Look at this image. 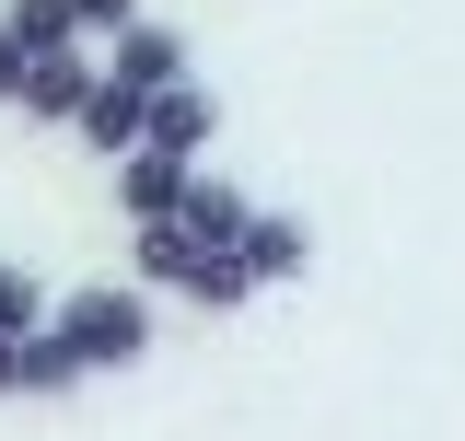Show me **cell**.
Returning a JSON list of instances; mask_svg holds the SVG:
<instances>
[{"instance_id":"cell-1","label":"cell","mask_w":465,"mask_h":441,"mask_svg":"<svg viewBox=\"0 0 465 441\" xmlns=\"http://www.w3.org/2000/svg\"><path fill=\"white\" fill-rule=\"evenodd\" d=\"M58 337H70V360L82 372H128L140 348H152V290H116V279H94V290H70L47 314Z\"/></svg>"},{"instance_id":"cell-2","label":"cell","mask_w":465,"mask_h":441,"mask_svg":"<svg viewBox=\"0 0 465 441\" xmlns=\"http://www.w3.org/2000/svg\"><path fill=\"white\" fill-rule=\"evenodd\" d=\"M186 186H198V163L163 152V140L116 152V210H128V220H174V210H186Z\"/></svg>"},{"instance_id":"cell-3","label":"cell","mask_w":465,"mask_h":441,"mask_svg":"<svg viewBox=\"0 0 465 441\" xmlns=\"http://www.w3.org/2000/svg\"><path fill=\"white\" fill-rule=\"evenodd\" d=\"M70 140H82V152H140V140H152V93H128V82H116V70H94V93H82V116H70Z\"/></svg>"},{"instance_id":"cell-4","label":"cell","mask_w":465,"mask_h":441,"mask_svg":"<svg viewBox=\"0 0 465 441\" xmlns=\"http://www.w3.org/2000/svg\"><path fill=\"white\" fill-rule=\"evenodd\" d=\"M82 93H94V35H70V47H35V70H24V116L70 128V116H82Z\"/></svg>"},{"instance_id":"cell-5","label":"cell","mask_w":465,"mask_h":441,"mask_svg":"<svg viewBox=\"0 0 465 441\" xmlns=\"http://www.w3.org/2000/svg\"><path fill=\"white\" fill-rule=\"evenodd\" d=\"M152 140H163V152H186V163H210V140H222V93H210L198 70H186V82H163V93H152Z\"/></svg>"},{"instance_id":"cell-6","label":"cell","mask_w":465,"mask_h":441,"mask_svg":"<svg viewBox=\"0 0 465 441\" xmlns=\"http://www.w3.org/2000/svg\"><path fill=\"white\" fill-rule=\"evenodd\" d=\"M105 47H116L105 70L128 82V93H163V82H186V35H174V24H152V12H140V24H116Z\"/></svg>"},{"instance_id":"cell-7","label":"cell","mask_w":465,"mask_h":441,"mask_svg":"<svg viewBox=\"0 0 465 441\" xmlns=\"http://www.w3.org/2000/svg\"><path fill=\"white\" fill-rule=\"evenodd\" d=\"M244 268L280 290V279H302V268H314V232H302L291 210H256V220H244Z\"/></svg>"},{"instance_id":"cell-8","label":"cell","mask_w":465,"mask_h":441,"mask_svg":"<svg viewBox=\"0 0 465 441\" xmlns=\"http://www.w3.org/2000/svg\"><path fill=\"white\" fill-rule=\"evenodd\" d=\"M186 232H198V244H244V220H256V198H244V186H232V174H210L198 163V186H186Z\"/></svg>"},{"instance_id":"cell-9","label":"cell","mask_w":465,"mask_h":441,"mask_svg":"<svg viewBox=\"0 0 465 441\" xmlns=\"http://www.w3.org/2000/svg\"><path fill=\"white\" fill-rule=\"evenodd\" d=\"M82 384H94V372L70 360V337H58V326L24 337V395H82Z\"/></svg>"},{"instance_id":"cell-10","label":"cell","mask_w":465,"mask_h":441,"mask_svg":"<svg viewBox=\"0 0 465 441\" xmlns=\"http://www.w3.org/2000/svg\"><path fill=\"white\" fill-rule=\"evenodd\" d=\"M0 24H12L24 47H70V35H82V12H70V0H0Z\"/></svg>"},{"instance_id":"cell-11","label":"cell","mask_w":465,"mask_h":441,"mask_svg":"<svg viewBox=\"0 0 465 441\" xmlns=\"http://www.w3.org/2000/svg\"><path fill=\"white\" fill-rule=\"evenodd\" d=\"M47 314H58V302H47V279H35V268H0V326H12V337H35Z\"/></svg>"},{"instance_id":"cell-12","label":"cell","mask_w":465,"mask_h":441,"mask_svg":"<svg viewBox=\"0 0 465 441\" xmlns=\"http://www.w3.org/2000/svg\"><path fill=\"white\" fill-rule=\"evenodd\" d=\"M24 70H35V47H24V35L0 24V105H24Z\"/></svg>"},{"instance_id":"cell-13","label":"cell","mask_w":465,"mask_h":441,"mask_svg":"<svg viewBox=\"0 0 465 441\" xmlns=\"http://www.w3.org/2000/svg\"><path fill=\"white\" fill-rule=\"evenodd\" d=\"M82 12V35H116V24H140V0H70Z\"/></svg>"},{"instance_id":"cell-14","label":"cell","mask_w":465,"mask_h":441,"mask_svg":"<svg viewBox=\"0 0 465 441\" xmlns=\"http://www.w3.org/2000/svg\"><path fill=\"white\" fill-rule=\"evenodd\" d=\"M0 395H24V337L0 326Z\"/></svg>"}]
</instances>
